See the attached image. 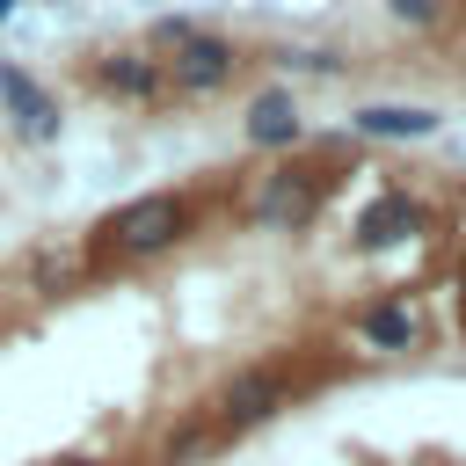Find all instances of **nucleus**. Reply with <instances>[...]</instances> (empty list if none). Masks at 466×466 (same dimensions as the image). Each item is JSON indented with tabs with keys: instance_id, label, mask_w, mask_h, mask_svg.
I'll use <instances>...</instances> for the list:
<instances>
[{
	"instance_id": "nucleus-10",
	"label": "nucleus",
	"mask_w": 466,
	"mask_h": 466,
	"mask_svg": "<svg viewBox=\"0 0 466 466\" xmlns=\"http://www.w3.org/2000/svg\"><path fill=\"white\" fill-rule=\"evenodd\" d=\"M102 80H109L116 95H153V87H160V66H153V58H138V51H124V58H109V66H102Z\"/></svg>"
},
{
	"instance_id": "nucleus-11",
	"label": "nucleus",
	"mask_w": 466,
	"mask_h": 466,
	"mask_svg": "<svg viewBox=\"0 0 466 466\" xmlns=\"http://www.w3.org/2000/svg\"><path fill=\"white\" fill-rule=\"evenodd\" d=\"M393 15H400V22H430V15H437V0H393Z\"/></svg>"
},
{
	"instance_id": "nucleus-4",
	"label": "nucleus",
	"mask_w": 466,
	"mask_h": 466,
	"mask_svg": "<svg viewBox=\"0 0 466 466\" xmlns=\"http://www.w3.org/2000/svg\"><path fill=\"white\" fill-rule=\"evenodd\" d=\"M299 102H291V87H262L255 102H248V146H262V153H277V146H299Z\"/></svg>"
},
{
	"instance_id": "nucleus-6",
	"label": "nucleus",
	"mask_w": 466,
	"mask_h": 466,
	"mask_svg": "<svg viewBox=\"0 0 466 466\" xmlns=\"http://www.w3.org/2000/svg\"><path fill=\"white\" fill-rule=\"evenodd\" d=\"M0 95L15 102V124L29 131V138H58V102L29 80V73H15V66H0Z\"/></svg>"
},
{
	"instance_id": "nucleus-13",
	"label": "nucleus",
	"mask_w": 466,
	"mask_h": 466,
	"mask_svg": "<svg viewBox=\"0 0 466 466\" xmlns=\"http://www.w3.org/2000/svg\"><path fill=\"white\" fill-rule=\"evenodd\" d=\"M7 15H15V0H0V22H7Z\"/></svg>"
},
{
	"instance_id": "nucleus-3",
	"label": "nucleus",
	"mask_w": 466,
	"mask_h": 466,
	"mask_svg": "<svg viewBox=\"0 0 466 466\" xmlns=\"http://www.w3.org/2000/svg\"><path fill=\"white\" fill-rule=\"evenodd\" d=\"M284 408V379L277 371H233L218 386V422L226 430H248V422H269Z\"/></svg>"
},
{
	"instance_id": "nucleus-5",
	"label": "nucleus",
	"mask_w": 466,
	"mask_h": 466,
	"mask_svg": "<svg viewBox=\"0 0 466 466\" xmlns=\"http://www.w3.org/2000/svg\"><path fill=\"white\" fill-rule=\"evenodd\" d=\"M313 204H320V189L306 175H269L262 197H255V226H306Z\"/></svg>"
},
{
	"instance_id": "nucleus-14",
	"label": "nucleus",
	"mask_w": 466,
	"mask_h": 466,
	"mask_svg": "<svg viewBox=\"0 0 466 466\" xmlns=\"http://www.w3.org/2000/svg\"><path fill=\"white\" fill-rule=\"evenodd\" d=\"M459 313H466V284H459Z\"/></svg>"
},
{
	"instance_id": "nucleus-2",
	"label": "nucleus",
	"mask_w": 466,
	"mask_h": 466,
	"mask_svg": "<svg viewBox=\"0 0 466 466\" xmlns=\"http://www.w3.org/2000/svg\"><path fill=\"white\" fill-rule=\"evenodd\" d=\"M233 44L226 36H211V29H189L182 44H175V58H167V80H175V95H218L226 80H233Z\"/></svg>"
},
{
	"instance_id": "nucleus-9",
	"label": "nucleus",
	"mask_w": 466,
	"mask_h": 466,
	"mask_svg": "<svg viewBox=\"0 0 466 466\" xmlns=\"http://www.w3.org/2000/svg\"><path fill=\"white\" fill-rule=\"evenodd\" d=\"M415 335H422V320H415V306H400V299L364 313V342H371V350H408Z\"/></svg>"
},
{
	"instance_id": "nucleus-1",
	"label": "nucleus",
	"mask_w": 466,
	"mask_h": 466,
	"mask_svg": "<svg viewBox=\"0 0 466 466\" xmlns=\"http://www.w3.org/2000/svg\"><path fill=\"white\" fill-rule=\"evenodd\" d=\"M182 226H189L182 197H131L124 211H109V240H116L124 255H153V248H167Z\"/></svg>"
},
{
	"instance_id": "nucleus-7",
	"label": "nucleus",
	"mask_w": 466,
	"mask_h": 466,
	"mask_svg": "<svg viewBox=\"0 0 466 466\" xmlns=\"http://www.w3.org/2000/svg\"><path fill=\"white\" fill-rule=\"evenodd\" d=\"M415 226H422V211H415V204L393 189V197H379V204L357 218V240H364V248H393V240H408Z\"/></svg>"
},
{
	"instance_id": "nucleus-8",
	"label": "nucleus",
	"mask_w": 466,
	"mask_h": 466,
	"mask_svg": "<svg viewBox=\"0 0 466 466\" xmlns=\"http://www.w3.org/2000/svg\"><path fill=\"white\" fill-rule=\"evenodd\" d=\"M350 124H357L364 138H430V131H437L430 109H400V102H371V109H357Z\"/></svg>"
},
{
	"instance_id": "nucleus-12",
	"label": "nucleus",
	"mask_w": 466,
	"mask_h": 466,
	"mask_svg": "<svg viewBox=\"0 0 466 466\" xmlns=\"http://www.w3.org/2000/svg\"><path fill=\"white\" fill-rule=\"evenodd\" d=\"M58 466H95V459H58Z\"/></svg>"
}]
</instances>
